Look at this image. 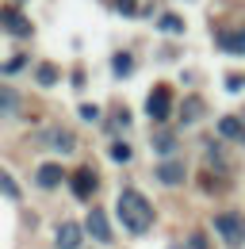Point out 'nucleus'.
Wrapping results in <instances>:
<instances>
[{
    "label": "nucleus",
    "instance_id": "19",
    "mask_svg": "<svg viewBox=\"0 0 245 249\" xmlns=\"http://www.w3.org/2000/svg\"><path fill=\"white\" fill-rule=\"evenodd\" d=\"M115 73H130V58H126V54L115 58Z\"/></svg>",
    "mask_w": 245,
    "mask_h": 249
},
{
    "label": "nucleus",
    "instance_id": "12",
    "mask_svg": "<svg viewBox=\"0 0 245 249\" xmlns=\"http://www.w3.org/2000/svg\"><path fill=\"white\" fill-rule=\"evenodd\" d=\"M0 19H4V27H8V31L31 35V23H23V16H16V12H0Z\"/></svg>",
    "mask_w": 245,
    "mask_h": 249
},
{
    "label": "nucleus",
    "instance_id": "17",
    "mask_svg": "<svg viewBox=\"0 0 245 249\" xmlns=\"http://www.w3.org/2000/svg\"><path fill=\"white\" fill-rule=\"evenodd\" d=\"M58 81V69L54 65H38V85H54Z\"/></svg>",
    "mask_w": 245,
    "mask_h": 249
},
{
    "label": "nucleus",
    "instance_id": "8",
    "mask_svg": "<svg viewBox=\"0 0 245 249\" xmlns=\"http://www.w3.org/2000/svg\"><path fill=\"white\" fill-rule=\"evenodd\" d=\"M61 177H65V169H61V165H42V169L35 173V184H38V188H58Z\"/></svg>",
    "mask_w": 245,
    "mask_h": 249
},
{
    "label": "nucleus",
    "instance_id": "11",
    "mask_svg": "<svg viewBox=\"0 0 245 249\" xmlns=\"http://www.w3.org/2000/svg\"><path fill=\"white\" fill-rule=\"evenodd\" d=\"M195 119H203V100H199V96H192V100L184 104V111H180V123H195Z\"/></svg>",
    "mask_w": 245,
    "mask_h": 249
},
{
    "label": "nucleus",
    "instance_id": "5",
    "mask_svg": "<svg viewBox=\"0 0 245 249\" xmlns=\"http://www.w3.org/2000/svg\"><path fill=\"white\" fill-rule=\"evenodd\" d=\"M81 238H85V230L77 222H61L54 242H58V249H81Z\"/></svg>",
    "mask_w": 245,
    "mask_h": 249
},
{
    "label": "nucleus",
    "instance_id": "7",
    "mask_svg": "<svg viewBox=\"0 0 245 249\" xmlns=\"http://www.w3.org/2000/svg\"><path fill=\"white\" fill-rule=\"evenodd\" d=\"M88 234L96 238V242H104V246L111 242V222H107L104 211H92V215H88Z\"/></svg>",
    "mask_w": 245,
    "mask_h": 249
},
{
    "label": "nucleus",
    "instance_id": "4",
    "mask_svg": "<svg viewBox=\"0 0 245 249\" xmlns=\"http://www.w3.org/2000/svg\"><path fill=\"white\" fill-rule=\"evenodd\" d=\"M38 142H42V146H50V150H58V154H73V150H77L73 134H65V130H54V126H50V130H42V134H38Z\"/></svg>",
    "mask_w": 245,
    "mask_h": 249
},
{
    "label": "nucleus",
    "instance_id": "14",
    "mask_svg": "<svg viewBox=\"0 0 245 249\" xmlns=\"http://www.w3.org/2000/svg\"><path fill=\"white\" fill-rule=\"evenodd\" d=\"M16 107H19V96L12 92V89H4V85H0V115H12Z\"/></svg>",
    "mask_w": 245,
    "mask_h": 249
},
{
    "label": "nucleus",
    "instance_id": "16",
    "mask_svg": "<svg viewBox=\"0 0 245 249\" xmlns=\"http://www.w3.org/2000/svg\"><path fill=\"white\" fill-rule=\"evenodd\" d=\"M153 150H157V154H173V150H176L173 134H157V138H153Z\"/></svg>",
    "mask_w": 245,
    "mask_h": 249
},
{
    "label": "nucleus",
    "instance_id": "1",
    "mask_svg": "<svg viewBox=\"0 0 245 249\" xmlns=\"http://www.w3.org/2000/svg\"><path fill=\"white\" fill-rule=\"evenodd\" d=\"M119 215H122V222H126V230H134V234H142V230L153 226L150 199H146L142 192H134V188H126V192L119 196Z\"/></svg>",
    "mask_w": 245,
    "mask_h": 249
},
{
    "label": "nucleus",
    "instance_id": "22",
    "mask_svg": "<svg viewBox=\"0 0 245 249\" xmlns=\"http://www.w3.org/2000/svg\"><path fill=\"white\" fill-rule=\"evenodd\" d=\"M119 12H126V16H134V12H138V4H134V0H119Z\"/></svg>",
    "mask_w": 245,
    "mask_h": 249
},
{
    "label": "nucleus",
    "instance_id": "2",
    "mask_svg": "<svg viewBox=\"0 0 245 249\" xmlns=\"http://www.w3.org/2000/svg\"><path fill=\"white\" fill-rule=\"evenodd\" d=\"M214 230L222 234V242H226V246H245V222L238 215L222 211V215L214 218Z\"/></svg>",
    "mask_w": 245,
    "mask_h": 249
},
{
    "label": "nucleus",
    "instance_id": "20",
    "mask_svg": "<svg viewBox=\"0 0 245 249\" xmlns=\"http://www.w3.org/2000/svg\"><path fill=\"white\" fill-rule=\"evenodd\" d=\"M188 249H207V238H203V234H192V242H188Z\"/></svg>",
    "mask_w": 245,
    "mask_h": 249
},
{
    "label": "nucleus",
    "instance_id": "3",
    "mask_svg": "<svg viewBox=\"0 0 245 249\" xmlns=\"http://www.w3.org/2000/svg\"><path fill=\"white\" fill-rule=\"evenodd\" d=\"M146 111H150V119H169V111H173V96H169V89H165V85H157V89L150 92Z\"/></svg>",
    "mask_w": 245,
    "mask_h": 249
},
{
    "label": "nucleus",
    "instance_id": "18",
    "mask_svg": "<svg viewBox=\"0 0 245 249\" xmlns=\"http://www.w3.org/2000/svg\"><path fill=\"white\" fill-rule=\"evenodd\" d=\"M161 31H184V23H180V16H161V23H157Z\"/></svg>",
    "mask_w": 245,
    "mask_h": 249
},
{
    "label": "nucleus",
    "instance_id": "15",
    "mask_svg": "<svg viewBox=\"0 0 245 249\" xmlns=\"http://www.w3.org/2000/svg\"><path fill=\"white\" fill-rule=\"evenodd\" d=\"M0 192H4V196H12V199H19V184H16L4 169H0Z\"/></svg>",
    "mask_w": 245,
    "mask_h": 249
},
{
    "label": "nucleus",
    "instance_id": "6",
    "mask_svg": "<svg viewBox=\"0 0 245 249\" xmlns=\"http://www.w3.org/2000/svg\"><path fill=\"white\" fill-rule=\"evenodd\" d=\"M69 184H73V196H81V199H88L92 192H96V173H92V169H77Z\"/></svg>",
    "mask_w": 245,
    "mask_h": 249
},
{
    "label": "nucleus",
    "instance_id": "24",
    "mask_svg": "<svg viewBox=\"0 0 245 249\" xmlns=\"http://www.w3.org/2000/svg\"><path fill=\"white\" fill-rule=\"evenodd\" d=\"M81 115H85V119H88V123H92V119H96V115H100V111H96V107H92V104H85V107H81Z\"/></svg>",
    "mask_w": 245,
    "mask_h": 249
},
{
    "label": "nucleus",
    "instance_id": "10",
    "mask_svg": "<svg viewBox=\"0 0 245 249\" xmlns=\"http://www.w3.org/2000/svg\"><path fill=\"white\" fill-rule=\"evenodd\" d=\"M218 134L230 138V142H242V138H245V126H242V119H230V115H226V119L218 123Z\"/></svg>",
    "mask_w": 245,
    "mask_h": 249
},
{
    "label": "nucleus",
    "instance_id": "13",
    "mask_svg": "<svg viewBox=\"0 0 245 249\" xmlns=\"http://www.w3.org/2000/svg\"><path fill=\"white\" fill-rule=\"evenodd\" d=\"M222 46H226V54H242L245 58V31H234L222 38Z\"/></svg>",
    "mask_w": 245,
    "mask_h": 249
},
{
    "label": "nucleus",
    "instance_id": "23",
    "mask_svg": "<svg viewBox=\"0 0 245 249\" xmlns=\"http://www.w3.org/2000/svg\"><path fill=\"white\" fill-rule=\"evenodd\" d=\"M23 62H27V58H16V62H4V73H16V69H19Z\"/></svg>",
    "mask_w": 245,
    "mask_h": 249
},
{
    "label": "nucleus",
    "instance_id": "9",
    "mask_svg": "<svg viewBox=\"0 0 245 249\" xmlns=\"http://www.w3.org/2000/svg\"><path fill=\"white\" fill-rule=\"evenodd\" d=\"M157 180H161V184H184V165H176V161H169V165H161V169H157Z\"/></svg>",
    "mask_w": 245,
    "mask_h": 249
},
{
    "label": "nucleus",
    "instance_id": "21",
    "mask_svg": "<svg viewBox=\"0 0 245 249\" xmlns=\"http://www.w3.org/2000/svg\"><path fill=\"white\" fill-rule=\"evenodd\" d=\"M111 157H115V161H126V157H130V150H126V146H111Z\"/></svg>",
    "mask_w": 245,
    "mask_h": 249
}]
</instances>
